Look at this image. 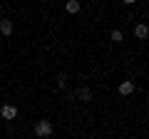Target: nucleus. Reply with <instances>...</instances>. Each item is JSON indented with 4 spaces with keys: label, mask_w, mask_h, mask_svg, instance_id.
Returning <instances> with one entry per match:
<instances>
[{
    "label": "nucleus",
    "mask_w": 149,
    "mask_h": 139,
    "mask_svg": "<svg viewBox=\"0 0 149 139\" xmlns=\"http://www.w3.org/2000/svg\"><path fill=\"white\" fill-rule=\"evenodd\" d=\"M35 134L37 137H50V134H52V124H50L47 119H40V122L35 124Z\"/></svg>",
    "instance_id": "obj_1"
},
{
    "label": "nucleus",
    "mask_w": 149,
    "mask_h": 139,
    "mask_svg": "<svg viewBox=\"0 0 149 139\" xmlns=\"http://www.w3.org/2000/svg\"><path fill=\"white\" fill-rule=\"evenodd\" d=\"M0 114H3V119H15L17 117V107L15 104H5V107L0 109Z\"/></svg>",
    "instance_id": "obj_2"
},
{
    "label": "nucleus",
    "mask_w": 149,
    "mask_h": 139,
    "mask_svg": "<svg viewBox=\"0 0 149 139\" xmlns=\"http://www.w3.org/2000/svg\"><path fill=\"white\" fill-rule=\"evenodd\" d=\"M74 97L82 99V102H90V99H92V92H90V87H80V90L74 92Z\"/></svg>",
    "instance_id": "obj_3"
},
{
    "label": "nucleus",
    "mask_w": 149,
    "mask_h": 139,
    "mask_svg": "<svg viewBox=\"0 0 149 139\" xmlns=\"http://www.w3.org/2000/svg\"><path fill=\"white\" fill-rule=\"evenodd\" d=\"M0 32H3V35H10L13 32V20L3 17V20H0Z\"/></svg>",
    "instance_id": "obj_4"
},
{
    "label": "nucleus",
    "mask_w": 149,
    "mask_h": 139,
    "mask_svg": "<svg viewBox=\"0 0 149 139\" xmlns=\"http://www.w3.org/2000/svg\"><path fill=\"white\" fill-rule=\"evenodd\" d=\"M134 35H137L139 40H144V38H147V35H149V27L144 25V22H139V25L134 27Z\"/></svg>",
    "instance_id": "obj_5"
},
{
    "label": "nucleus",
    "mask_w": 149,
    "mask_h": 139,
    "mask_svg": "<svg viewBox=\"0 0 149 139\" xmlns=\"http://www.w3.org/2000/svg\"><path fill=\"white\" fill-rule=\"evenodd\" d=\"M134 92V82H122L119 85V95H132Z\"/></svg>",
    "instance_id": "obj_6"
},
{
    "label": "nucleus",
    "mask_w": 149,
    "mask_h": 139,
    "mask_svg": "<svg viewBox=\"0 0 149 139\" xmlns=\"http://www.w3.org/2000/svg\"><path fill=\"white\" fill-rule=\"evenodd\" d=\"M65 8H67V13H77V10H80V3H77V0H70Z\"/></svg>",
    "instance_id": "obj_7"
},
{
    "label": "nucleus",
    "mask_w": 149,
    "mask_h": 139,
    "mask_svg": "<svg viewBox=\"0 0 149 139\" xmlns=\"http://www.w3.org/2000/svg\"><path fill=\"white\" fill-rule=\"evenodd\" d=\"M122 30H112V40H114V42H122Z\"/></svg>",
    "instance_id": "obj_8"
},
{
    "label": "nucleus",
    "mask_w": 149,
    "mask_h": 139,
    "mask_svg": "<svg viewBox=\"0 0 149 139\" xmlns=\"http://www.w3.org/2000/svg\"><path fill=\"white\" fill-rule=\"evenodd\" d=\"M57 85H60V87H65V85H67V77L60 75V77H57Z\"/></svg>",
    "instance_id": "obj_9"
}]
</instances>
